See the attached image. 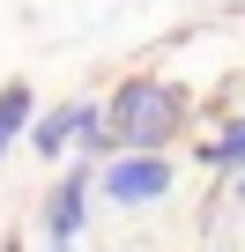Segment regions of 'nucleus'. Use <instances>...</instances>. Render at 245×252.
Segmentation results:
<instances>
[{"instance_id": "nucleus-1", "label": "nucleus", "mask_w": 245, "mask_h": 252, "mask_svg": "<svg viewBox=\"0 0 245 252\" xmlns=\"http://www.w3.org/2000/svg\"><path fill=\"white\" fill-rule=\"evenodd\" d=\"M104 111H111V141L119 149H164L178 134V119H186V96L171 82H156V74H134V82L111 89Z\"/></svg>"}, {"instance_id": "nucleus-2", "label": "nucleus", "mask_w": 245, "mask_h": 252, "mask_svg": "<svg viewBox=\"0 0 245 252\" xmlns=\"http://www.w3.org/2000/svg\"><path fill=\"white\" fill-rule=\"evenodd\" d=\"M97 186H104V200H119V208H156V200H171L178 178H171L164 149H127V156H104Z\"/></svg>"}, {"instance_id": "nucleus-3", "label": "nucleus", "mask_w": 245, "mask_h": 252, "mask_svg": "<svg viewBox=\"0 0 245 252\" xmlns=\"http://www.w3.org/2000/svg\"><path fill=\"white\" fill-rule=\"evenodd\" d=\"M30 141H37V156H60L67 141H82L89 156H104V141H111V111H97V104L45 111V119H30Z\"/></svg>"}, {"instance_id": "nucleus-4", "label": "nucleus", "mask_w": 245, "mask_h": 252, "mask_svg": "<svg viewBox=\"0 0 245 252\" xmlns=\"http://www.w3.org/2000/svg\"><path fill=\"white\" fill-rule=\"evenodd\" d=\"M89 178L97 171H67V178H52V200H45V245H74L82 237V222H89Z\"/></svg>"}, {"instance_id": "nucleus-5", "label": "nucleus", "mask_w": 245, "mask_h": 252, "mask_svg": "<svg viewBox=\"0 0 245 252\" xmlns=\"http://www.w3.org/2000/svg\"><path fill=\"white\" fill-rule=\"evenodd\" d=\"M23 126H30V89H23V82H8V89H0V156L15 149Z\"/></svg>"}, {"instance_id": "nucleus-6", "label": "nucleus", "mask_w": 245, "mask_h": 252, "mask_svg": "<svg viewBox=\"0 0 245 252\" xmlns=\"http://www.w3.org/2000/svg\"><path fill=\"white\" fill-rule=\"evenodd\" d=\"M208 163H215V171H245V119H230L223 134L208 141Z\"/></svg>"}, {"instance_id": "nucleus-7", "label": "nucleus", "mask_w": 245, "mask_h": 252, "mask_svg": "<svg viewBox=\"0 0 245 252\" xmlns=\"http://www.w3.org/2000/svg\"><path fill=\"white\" fill-rule=\"evenodd\" d=\"M238 200H245V178H238Z\"/></svg>"}]
</instances>
